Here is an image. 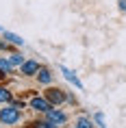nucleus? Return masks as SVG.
Masks as SVG:
<instances>
[{
  "label": "nucleus",
  "instance_id": "1",
  "mask_svg": "<svg viewBox=\"0 0 126 128\" xmlns=\"http://www.w3.org/2000/svg\"><path fill=\"white\" fill-rule=\"evenodd\" d=\"M22 117V111L20 108H15L13 104H5V106L0 108V124H5V126H13L18 124Z\"/></svg>",
  "mask_w": 126,
  "mask_h": 128
},
{
  "label": "nucleus",
  "instance_id": "2",
  "mask_svg": "<svg viewBox=\"0 0 126 128\" xmlns=\"http://www.w3.org/2000/svg\"><path fill=\"white\" fill-rule=\"evenodd\" d=\"M44 120H48V122H52V124H57V126H63L67 122V115L63 113V111H59V108H48L46 113H44Z\"/></svg>",
  "mask_w": 126,
  "mask_h": 128
},
{
  "label": "nucleus",
  "instance_id": "3",
  "mask_svg": "<svg viewBox=\"0 0 126 128\" xmlns=\"http://www.w3.org/2000/svg\"><path fill=\"white\" fill-rule=\"evenodd\" d=\"M46 100L52 104V106H59V104H63L65 102V91H61L59 87H50L46 91Z\"/></svg>",
  "mask_w": 126,
  "mask_h": 128
},
{
  "label": "nucleus",
  "instance_id": "4",
  "mask_svg": "<svg viewBox=\"0 0 126 128\" xmlns=\"http://www.w3.org/2000/svg\"><path fill=\"white\" fill-rule=\"evenodd\" d=\"M20 72H22V76H37V72H39V63H37L35 59H26L20 65Z\"/></svg>",
  "mask_w": 126,
  "mask_h": 128
},
{
  "label": "nucleus",
  "instance_id": "5",
  "mask_svg": "<svg viewBox=\"0 0 126 128\" xmlns=\"http://www.w3.org/2000/svg\"><path fill=\"white\" fill-rule=\"evenodd\" d=\"M31 104V108H35V111H39V113H46L48 108H52V104L46 100V98H33V100L28 102Z\"/></svg>",
  "mask_w": 126,
  "mask_h": 128
},
{
  "label": "nucleus",
  "instance_id": "6",
  "mask_svg": "<svg viewBox=\"0 0 126 128\" xmlns=\"http://www.w3.org/2000/svg\"><path fill=\"white\" fill-rule=\"evenodd\" d=\"M61 74H63V76H65V80L67 82H72V85H74V87H76V89H83V82H80L78 80V76H76V74H74V72H72V70H67L65 68V65H61Z\"/></svg>",
  "mask_w": 126,
  "mask_h": 128
},
{
  "label": "nucleus",
  "instance_id": "7",
  "mask_svg": "<svg viewBox=\"0 0 126 128\" xmlns=\"http://www.w3.org/2000/svg\"><path fill=\"white\" fill-rule=\"evenodd\" d=\"M2 39L7 41V44H13V46H24V39H22L20 35L11 33V30H2Z\"/></svg>",
  "mask_w": 126,
  "mask_h": 128
},
{
  "label": "nucleus",
  "instance_id": "8",
  "mask_svg": "<svg viewBox=\"0 0 126 128\" xmlns=\"http://www.w3.org/2000/svg\"><path fill=\"white\" fill-rule=\"evenodd\" d=\"M37 80H39L41 85H50V82H52L50 70H48V68H39V72H37Z\"/></svg>",
  "mask_w": 126,
  "mask_h": 128
},
{
  "label": "nucleus",
  "instance_id": "9",
  "mask_svg": "<svg viewBox=\"0 0 126 128\" xmlns=\"http://www.w3.org/2000/svg\"><path fill=\"white\" fill-rule=\"evenodd\" d=\"M11 102H13L11 91H9L7 87H2V85H0V104H11Z\"/></svg>",
  "mask_w": 126,
  "mask_h": 128
},
{
  "label": "nucleus",
  "instance_id": "10",
  "mask_svg": "<svg viewBox=\"0 0 126 128\" xmlns=\"http://www.w3.org/2000/svg\"><path fill=\"white\" fill-rule=\"evenodd\" d=\"M9 61H11V65H13V68H20V65H22L26 59H24L20 52H13V54H9Z\"/></svg>",
  "mask_w": 126,
  "mask_h": 128
},
{
  "label": "nucleus",
  "instance_id": "11",
  "mask_svg": "<svg viewBox=\"0 0 126 128\" xmlns=\"http://www.w3.org/2000/svg\"><path fill=\"white\" fill-rule=\"evenodd\" d=\"M11 70H13V65H11L9 56H7V59H5V56H0V72H2V74H9Z\"/></svg>",
  "mask_w": 126,
  "mask_h": 128
},
{
  "label": "nucleus",
  "instance_id": "12",
  "mask_svg": "<svg viewBox=\"0 0 126 128\" xmlns=\"http://www.w3.org/2000/svg\"><path fill=\"white\" fill-rule=\"evenodd\" d=\"M74 128H93V122H91V117H78Z\"/></svg>",
  "mask_w": 126,
  "mask_h": 128
},
{
  "label": "nucleus",
  "instance_id": "13",
  "mask_svg": "<svg viewBox=\"0 0 126 128\" xmlns=\"http://www.w3.org/2000/svg\"><path fill=\"white\" fill-rule=\"evenodd\" d=\"M93 120H96V124H98V128H106V124H104V115L100 113V111H98L96 115H93Z\"/></svg>",
  "mask_w": 126,
  "mask_h": 128
},
{
  "label": "nucleus",
  "instance_id": "14",
  "mask_svg": "<svg viewBox=\"0 0 126 128\" xmlns=\"http://www.w3.org/2000/svg\"><path fill=\"white\" fill-rule=\"evenodd\" d=\"M119 9H122V11H126V0H119Z\"/></svg>",
  "mask_w": 126,
  "mask_h": 128
},
{
  "label": "nucleus",
  "instance_id": "15",
  "mask_svg": "<svg viewBox=\"0 0 126 128\" xmlns=\"http://www.w3.org/2000/svg\"><path fill=\"white\" fill-rule=\"evenodd\" d=\"M2 30H5V28H2V26H0V33H2Z\"/></svg>",
  "mask_w": 126,
  "mask_h": 128
}]
</instances>
